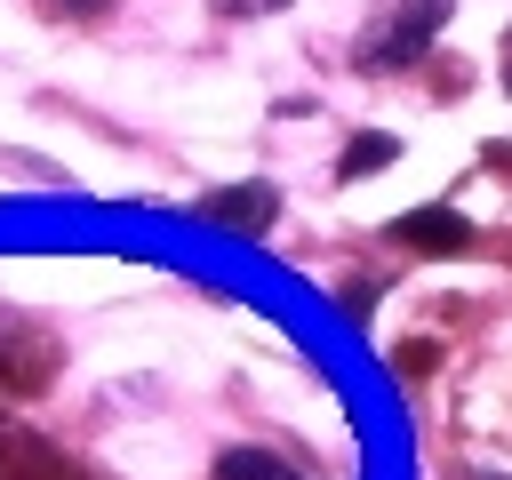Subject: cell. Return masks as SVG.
Here are the masks:
<instances>
[{
  "label": "cell",
  "instance_id": "1",
  "mask_svg": "<svg viewBox=\"0 0 512 480\" xmlns=\"http://www.w3.org/2000/svg\"><path fill=\"white\" fill-rule=\"evenodd\" d=\"M440 8H448V0H408L392 24H376V32L360 40V64H368V72H384V64H408V56H424V40L440 32Z\"/></svg>",
  "mask_w": 512,
  "mask_h": 480
},
{
  "label": "cell",
  "instance_id": "2",
  "mask_svg": "<svg viewBox=\"0 0 512 480\" xmlns=\"http://www.w3.org/2000/svg\"><path fill=\"white\" fill-rule=\"evenodd\" d=\"M200 216L224 224V232H264V224L280 216V192H272V184H232V192H208Z\"/></svg>",
  "mask_w": 512,
  "mask_h": 480
},
{
  "label": "cell",
  "instance_id": "3",
  "mask_svg": "<svg viewBox=\"0 0 512 480\" xmlns=\"http://www.w3.org/2000/svg\"><path fill=\"white\" fill-rule=\"evenodd\" d=\"M392 240L416 248V256H456V248H472V224H464L456 208H416V216L392 224Z\"/></svg>",
  "mask_w": 512,
  "mask_h": 480
},
{
  "label": "cell",
  "instance_id": "4",
  "mask_svg": "<svg viewBox=\"0 0 512 480\" xmlns=\"http://www.w3.org/2000/svg\"><path fill=\"white\" fill-rule=\"evenodd\" d=\"M216 480H296L280 456H264V448H232L224 464H216Z\"/></svg>",
  "mask_w": 512,
  "mask_h": 480
},
{
  "label": "cell",
  "instance_id": "5",
  "mask_svg": "<svg viewBox=\"0 0 512 480\" xmlns=\"http://www.w3.org/2000/svg\"><path fill=\"white\" fill-rule=\"evenodd\" d=\"M392 152H400V144H392V136H360V144H352V152H344V160H336V176H344V184H352V176H368V168H384V160H392Z\"/></svg>",
  "mask_w": 512,
  "mask_h": 480
},
{
  "label": "cell",
  "instance_id": "6",
  "mask_svg": "<svg viewBox=\"0 0 512 480\" xmlns=\"http://www.w3.org/2000/svg\"><path fill=\"white\" fill-rule=\"evenodd\" d=\"M112 0H48V16H104Z\"/></svg>",
  "mask_w": 512,
  "mask_h": 480
},
{
  "label": "cell",
  "instance_id": "7",
  "mask_svg": "<svg viewBox=\"0 0 512 480\" xmlns=\"http://www.w3.org/2000/svg\"><path fill=\"white\" fill-rule=\"evenodd\" d=\"M232 16H256V8H280V0H224Z\"/></svg>",
  "mask_w": 512,
  "mask_h": 480
},
{
  "label": "cell",
  "instance_id": "8",
  "mask_svg": "<svg viewBox=\"0 0 512 480\" xmlns=\"http://www.w3.org/2000/svg\"><path fill=\"white\" fill-rule=\"evenodd\" d=\"M32 480H48V472H40V464H32Z\"/></svg>",
  "mask_w": 512,
  "mask_h": 480
}]
</instances>
